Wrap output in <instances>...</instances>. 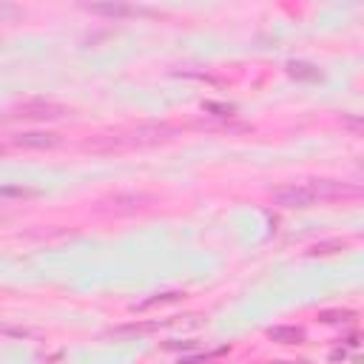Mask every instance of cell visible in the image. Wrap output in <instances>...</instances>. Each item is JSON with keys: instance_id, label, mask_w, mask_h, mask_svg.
Returning a JSON list of instances; mask_svg holds the SVG:
<instances>
[{"instance_id": "cell-9", "label": "cell", "mask_w": 364, "mask_h": 364, "mask_svg": "<svg viewBox=\"0 0 364 364\" xmlns=\"http://www.w3.org/2000/svg\"><path fill=\"white\" fill-rule=\"evenodd\" d=\"M274 364H307V361H274Z\"/></svg>"}, {"instance_id": "cell-1", "label": "cell", "mask_w": 364, "mask_h": 364, "mask_svg": "<svg viewBox=\"0 0 364 364\" xmlns=\"http://www.w3.org/2000/svg\"><path fill=\"white\" fill-rule=\"evenodd\" d=\"M338 193H356V188H345L338 182H307V185H287L274 193L276 205L285 208H305L322 197H338Z\"/></svg>"}, {"instance_id": "cell-2", "label": "cell", "mask_w": 364, "mask_h": 364, "mask_svg": "<svg viewBox=\"0 0 364 364\" xmlns=\"http://www.w3.org/2000/svg\"><path fill=\"white\" fill-rule=\"evenodd\" d=\"M57 142H60L57 134H40V131L20 134L15 140V145H20V149H52V145H57Z\"/></svg>"}, {"instance_id": "cell-10", "label": "cell", "mask_w": 364, "mask_h": 364, "mask_svg": "<svg viewBox=\"0 0 364 364\" xmlns=\"http://www.w3.org/2000/svg\"><path fill=\"white\" fill-rule=\"evenodd\" d=\"M0 154H3V149H0Z\"/></svg>"}, {"instance_id": "cell-3", "label": "cell", "mask_w": 364, "mask_h": 364, "mask_svg": "<svg viewBox=\"0 0 364 364\" xmlns=\"http://www.w3.org/2000/svg\"><path fill=\"white\" fill-rule=\"evenodd\" d=\"M268 336L274 338V342H282V345H296V342L305 338L302 327H271Z\"/></svg>"}, {"instance_id": "cell-5", "label": "cell", "mask_w": 364, "mask_h": 364, "mask_svg": "<svg viewBox=\"0 0 364 364\" xmlns=\"http://www.w3.org/2000/svg\"><path fill=\"white\" fill-rule=\"evenodd\" d=\"M91 12H100V15H111V17H123L131 15V6H119V3H106V6H91Z\"/></svg>"}, {"instance_id": "cell-7", "label": "cell", "mask_w": 364, "mask_h": 364, "mask_svg": "<svg viewBox=\"0 0 364 364\" xmlns=\"http://www.w3.org/2000/svg\"><path fill=\"white\" fill-rule=\"evenodd\" d=\"M17 15H20V9H17V6L0 3V23H3V20H9V17H17Z\"/></svg>"}, {"instance_id": "cell-8", "label": "cell", "mask_w": 364, "mask_h": 364, "mask_svg": "<svg viewBox=\"0 0 364 364\" xmlns=\"http://www.w3.org/2000/svg\"><path fill=\"white\" fill-rule=\"evenodd\" d=\"M222 353H225V347H222V350H216V353H208V356H193V358H182V364H200V361H211V358L222 356Z\"/></svg>"}, {"instance_id": "cell-4", "label": "cell", "mask_w": 364, "mask_h": 364, "mask_svg": "<svg viewBox=\"0 0 364 364\" xmlns=\"http://www.w3.org/2000/svg\"><path fill=\"white\" fill-rule=\"evenodd\" d=\"M287 68H290V75H294V77H302V80H319V71L313 68V66H307V63H290Z\"/></svg>"}, {"instance_id": "cell-6", "label": "cell", "mask_w": 364, "mask_h": 364, "mask_svg": "<svg viewBox=\"0 0 364 364\" xmlns=\"http://www.w3.org/2000/svg\"><path fill=\"white\" fill-rule=\"evenodd\" d=\"M37 191H29V188H0V197H35Z\"/></svg>"}]
</instances>
